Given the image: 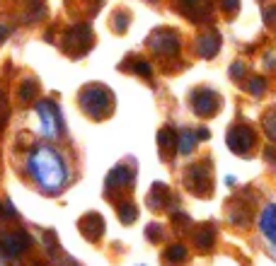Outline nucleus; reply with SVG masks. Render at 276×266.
Instances as JSON below:
<instances>
[{"label": "nucleus", "mask_w": 276, "mask_h": 266, "mask_svg": "<svg viewBox=\"0 0 276 266\" xmlns=\"http://www.w3.org/2000/svg\"><path fill=\"white\" fill-rule=\"evenodd\" d=\"M27 169L32 174V179L37 182V186L44 194H58L66 184H68V165L63 160V155L54 150L51 145H39L29 153Z\"/></svg>", "instance_id": "1"}, {"label": "nucleus", "mask_w": 276, "mask_h": 266, "mask_svg": "<svg viewBox=\"0 0 276 266\" xmlns=\"http://www.w3.org/2000/svg\"><path fill=\"white\" fill-rule=\"evenodd\" d=\"M78 104L85 109L87 116H92V119H104V116H109L111 109H114V97H111V92L104 85L92 83V85H85L83 90H80Z\"/></svg>", "instance_id": "2"}, {"label": "nucleus", "mask_w": 276, "mask_h": 266, "mask_svg": "<svg viewBox=\"0 0 276 266\" xmlns=\"http://www.w3.org/2000/svg\"><path fill=\"white\" fill-rule=\"evenodd\" d=\"M32 237H29L27 230H5L0 232V259L3 261H17L20 256L32 249Z\"/></svg>", "instance_id": "3"}, {"label": "nucleus", "mask_w": 276, "mask_h": 266, "mask_svg": "<svg viewBox=\"0 0 276 266\" xmlns=\"http://www.w3.org/2000/svg\"><path fill=\"white\" fill-rule=\"evenodd\" d=\"M225 143H228V148H230L235 155L245 157V155H249V150L257 145V133H254V128L247 126V124H235V126L228 131Z\"/></svg>", "instance_id": "4"}, {"label": "nucleus", "mask_w": 276, "mask_h": 266, "mask_svg": "<svg viewBox=\"0 0 276 266\" xmlns=\"http://www.w3.org/2000/svg\"><path fill=\"white\" fill-rule=\"evenodd\" d=\"M208 165L211 162H204V165H194V167L187 169V177H184V186L192 191L194 196L199 194V196H208L211 194V172H208Z\"/></svg>", "instance_id": "5"}, {"label": "nucleus", "mask_w": 276, "mask_h": 266, "mask_svg": "<svg viewBox=\"0 0 276 266\" xmlns=\"http://www.w3.org/2000/svg\"><path fill=\"white\" fill-rule=\"evenodd\" d=\"M192 109L196 116L201 119H208V116H216V109H218V95L208 87H199L192 92Z\"/></svg>", "instance_id": "6"}, {"label": "nucleus", "mask_w": 276, "mask_h": 266, "mask_svg": "<svg viewBox=\"0 0 276 266\" xmlns=\"http://www.w3.org/2000/svg\"><path fill=\"white\" fill-rule=\"evenodd\" d=\"M136 182V172L128 167V165H116V167L109 172L107 182H104V194L107 198L111 196V191H124V189H131Z\"/></svg>", "instance_id": "7"}, {"label": "nucleus", "mask_w": 276, "mask_h": 266, "mask_svg": "<svg viewBox=\"0 0 276 266\" xmlns=\"http://www.w3.org/2000/svg\"><path fill=\"white\" fill-rule=\"evenodd\" d=\"M78 230H80V235H83L90 244H97L99 239L104 237V218L99 215V213H85L83 218L78 220Z\"/></svg>", "instance_id": "8"}, {"label": "nucleus", "mask_w": 276, "mask_h": 266, "mask_svg": "<svg viewBox=\"0 0 276 266\" xmlns=\"http://www.w3.org/2000/svg\"><path fill=\"white\" fill-rule=\"evenodd\" d=\"M194 244H196V249L199 252H204L208 254L213 247H216V237H218V227L213 223H204V225H199L196 230H194Z\"/></svg>", "instance_id": "9"}, {"label": "nucleus", "mask_w": 276, "mask_h": 266, "mask_svg": "<svg viewBox=\"0 0 276 266\" xmlns=\"http://www.w3.org/2000/svg\"><path fill=\"white\" fill-rule=\"evenodd\" d=\"M146 206L151 210H167L172 208V191L167 189L165 184H153L151 194L146 198Z\"/></svg>", "instance_id": "10"}, {"label": "nucleus", "mask_w": 276, "mask_h": 266, "mask_svg": "<svg viewBox=\"0 0 276 266\" xmlns=\"http://www.w3.org/2000/svg\"><path fill=\"white\" fill-rule=\"evenodd\" d=\"M259 232L276 247V203H266L259 215Z\"/></svg>", "instance_id": "11"}, {"label": "nucleus", "mask_w": 276, "mask_h": 266, "mask_svg": "<svg viewBox=\"0 0 276 266\" xmlns=\"http://www.w3.org/2000/svg\"><path fill=\"white\" fill-rule=\"evenodd\" d=\"M151 46L158 54L172 56V54L180 49V39H177L175 32H160V34H155V39H151Z\"/></svg>", "instance_id": "12"}, {"label": "nucleus", "mask_w": 276, "mask_h": 266, "mask_svg": "<svg viewBox=\"0 0 276 266\" xmlns=\"http://www.w3.org/2000/svg\"><path fill=\"white\" fill-rule=\"evenodd\" d=\"M218 49H221V37H218V32H208V34H201V37L196 39V51H199L201 58H213Z\"/></svg>", "instance_id": "13"}, {"label": "nucleus", "mask_w": 276, "mask_h": 266, "mask_svg": "<svg viewBox=\"0 0 276 266\" xmlns=\"http://www.w3.org/2000/svg\"><path fill=\"white\" fill-rule=\"evenodd\" d=\"M187 259H189V249L182 242H175L167 249H163V264L165 266H182Z\"/></svg>", "instance_id": "14"}, {"label": "nucleus", "mask_w": 276, "mask_h": 266, "mask_svg": "<svg viewBox=\"0 0 276 266\" xmlns=\"http://www.w3.org/2000/svg\"><path fill=\"white\" fill-rule=\"evenodd\" d=\"M116 215L121 225H133L138 220V206L133 201H119L116 203Z\"/></svg>", "instance_id": "15"}, {"label": "nucleus", "mask_w": 276, "mask_h": 266, "mask_svg": "<svg viewBox=\"0 0 276 266\" xmlns=\"http://www.w3.org/2000/svg\"><path fill=\"white\" fill-rule=\"evenodd\" d=\"M37 90H39L37 80H34V78H25V80L20 83V87H17V97H20L22 104H27V102H32V99L37 97Z\"/></svg>", "instance_id": "16"}, {"label": "nucleus", "mask_w": 276, "mask_h": 266, "mask_svg": "<svg viewBox=\"0 0 276 266\" xmlns=\"http://www.w3.org/2000/svg\"><path fill=\"white\" fill-rule=\"evenodd\" d=\"M158 145H160L163 153H170L172 148L177 150V133H175L170 126L160 128V131H158Z\"/></svg>", "instance_id": "17"}, {"label": "nucleus", "mask_w": 276, "mask_h": 266, "mask_svg": "<svg viewBox=\"0 0 276 266\" xmlns=\"http://www.w3.org/2000/svg\"><path fill=\"white\" fill-rule=\"evenodd\" d=\"M196 143H199V140H196V133H194V131H180V133H177V150H180V155H192Z\"/></svg>", "instance_id": "18"}, {"label": "nucleus", "mask_w": 276, "mask_h": 266, "mask_svg": "<svg viewBox=\"0 0 276 266\" xmlns=\"http://www.w3.org/2000/svg\"><path fill=\"white\" fill-rule=\"evenodd\" d=\"M163 237H165V227H163L160 223H151L148 227H146V239H148L151 244L163 242Z\"/></svg>", "instance_id": "19"}, {"label": "nucleus", "mask_w": 276, "mask_h": 266, "mask_svg": "<svg viewBox=\"0 0 276 266\" xmlns=\"http://www.w3.org/2000/svg\"><path fill=\"white\" fill-rule=\"evenodd\" d=\"M262 126H264V133L276 143V109L266 112V116L262 119Z\"/></svg>", "instance_id": "20"}, {"label": "nucleus", "mask_w": 276, "mask_h": 266, "mask_svg": "<svg viewBox=\"0 0 276 266\" xmlns=\"http://www.w3.org/2000/svg\"><path fill=\"white\" fill-rule=\"evenodd\" d=\"M247 90L254 95V97H262L264 92H266V78H264V75H254V78L249 80Z\"/></svg>", "instance_id": "21"}, {"label": "nucleus", "mask_w": 276, "mask_h": 266, "mask_svg": "<svg viewBox=\"0 0 276 266\" xmlns=\"http://www.w3.org/2000/svg\"><path fill=\"white\" fill-rule=\"evenodd\" d=\"M172 223L177 225V227H184V230H189V227H192V218H189L184 210H177V213H172Z\"/></svg>", "instance_id": "22"}, {"label": "nucleus", "mask_w": 276, "mask_h": 266, "mask_svg": "<svg viewBox=\"0 0 276 266\" xmlns=\"http://www.w3.org/2000/svg\"><path fill=\"white\" fill-rule=\"evenodd\" d=\"M8 114H10V109H8V99H5V92L0 90V131L5 128V124H8Z\"/></svg>", "instance_id": "23"}, {"label": "nucleus", "mask_w": 276, "mask_h": 266, "mask_svg": "<svg viewBox=\"0 0 276 266\" xmlns=\"http://www.w3.org/2000/svg\"><path fill=\"white\" fill-rule=\"evenodd\" d=\"M3 218H17V210H15V206H13V201L10 198H5V203H3Z\"/></svg>", "instance_id": "24"}, {"label": "nucleus", "mask_w": 276, "mask_h": 266, "mask_svg": "<svg viewBox=\"0 0 276 266\" xmlns=\"http://www.w3.org/2000/svg\"><path fill=\"white\" fill-rule=\"evenodd\" d=\"M242 73H245V63H240V61H237V63L230 66V75H233V80H240V78H242Z\"/></svg>", "instance_id": "25"}, {"label": "nucleus", "mask_w": 276, "mask_h": 266, "mask_svg": "<svg viewBox=\"0 0 276 266\" xmlns=\"http://www.w3.org/2000/svg\"><path fill=\"white\" fill-rule=\"evenodd\" d=\"M136 73H141L143 78H151V75H153V68L148 66V63H146V61H138V63H136Z\"/></svg>", "instance_id": "26"}, {"label": "nucleus", "mask_w": 276, "mask_h": 266, "mask_svg": "<svg viewBox=\"0 0 276 266\" xmlns=\"http://www.w3.org/2000/svg\"><path fill=\"white\" fill-rule=\"evenodd\" d=\"M237 5H240V0H221V8L225 10V13H233V10H237Z\"/></svg>", "instance_id": "27"}, {"label": "nucleus", "mask_w": 276, "mask_h": 266, "mask_svg": "<svg viewBox=\"0 0 276 266\" xmlns=\"http://www.w3.org/2000/svg\"><path fill=\"white\" fill-rule=\"evenodd\" d=\"M194 133H196V140H208V138H211L208 128H199V131H194Z\"/></svg>", "instance_id": "28"}, {"label": "nucleus", "mask_w": 276, "mask_h": 266, "mask_svg": "<svg viewBox=\"0 0 276 266\" xmlns=\"http://www.w3.org/2000/svg\"><path fill=\"white\" fill-rule=\"evenodd\" d=\"M182 3H184L187 8H199V5H204L206 0H182Z\"/></svg>", "instance_id": "29"}, {"label": "nucleus", "mask_w": 276, "mask_h": 266, "mask_svg": "<svg viewBox=\"0 0 276 266\" xmlns=\"http://www.w3.org/2000/svg\"><path fill=\"white\" fill-rule=\"evenodd\" d=\"M5 34H8V27L0 25V42H5Z\"/></svg>", "instance_id": "30"}, {"label": "nucleus", "mask_w": 276, "mask_h": 266, "mask_svg": "<svg viewBox=\"0 0 276 266\" xmlns=\"http://www.w3.org/2000/svg\"><path fill=\"white\" fill-rule=\"evenodd\" d=\"M225 184H228V186H235V184H237V179H235V177H228V179H225Z\"/></svg>", "instance_id": "31"}, {"label": "nucleus", "mask_w": 276, "mask_h": 266, "mask_svg": "<svg viewBox=\"0 0 276 266\" xmlns=\"http://www.w3.org/2000/svg\"><path fill=\"white\" fill-rule=\"evenodd\" d=\"M0 218H3V203H0Z\"/></svg>", "instance_id": "32"}, {"label": "nucleus", "mask_w": 276, "mask_h": 266, "mask_svg": "<svg viewBox=\"0 0 276 266\" xmlns=\"http://www.w3.org/2000/svg\"><path fill=\"white\" fill-rule=\"evenodd\" d=\"M34 266H42V264H34Z\"/></svg>", "instance_id": "33"}, {"label": "nucleus", "mask_w": 276, "mask_h": 266, "mask_svg": "<svg viewBox=\"0 0 276 266\" xmlns=\"http://www.w3.org/2000/svg\"><path fill=\"white\" fill-rule=\"evenodd\" d=\"M141 266H143V264H141Z\"/></svg>", "instance_id": "34"}]
</instances>
